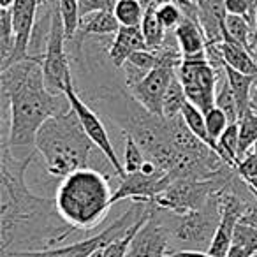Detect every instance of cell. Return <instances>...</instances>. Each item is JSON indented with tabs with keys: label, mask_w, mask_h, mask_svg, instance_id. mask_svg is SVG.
Listing matches in <instances>:
<instances>
[{
	"label": "cell",
	"mask_w": 257,
	"mask_h": 257,
	"mask_svg": "<svg viewBox=\"0 0 257 257\" xmlns=\"http://www.w3.org/2000/svg\"><path fill=\"white\" fill-rule=\"evenodd\" d=\"M37 150L23 159L6 141L0 150V248L34 245L36 250L53 248L76 231L60 217L55 199L36 196L25 182V173Z\"/></svg>",
	"instance_id": "cell-1"
},
{
	"label": "cell",
	"mask_w": 257,
	"mask_h": 257,
	"mask_svg": "<svg viewBox=\"0 0 257 257\" xmlns=\"http://www.w3.org/2000/svg\"><path fill=\"white\" fill-rule=\"evenodd\" d=\"M2 99L11 109L8 145L25 148L36 145L39 128L55 114L72 109L67 95H55L46 88L43 57L16 62L0 74Z\"/></svg>",
	"instance_id": "cell-2"
},
{
	"label": "cell",
	"mask_w": 257,
	"mask_h": 257,
	"mask_svg": "<svg viewBox=\"0 0 257 257\" xmlns=\"http://www.w3.org/2000/svg\"><path fill=\"white\" fill-rule=\"evenodd\" d=\"M36 150L43 157L48 173L65 178L81 168H88L95 145L86 136L74 109L51 116L39 128Z\"/></svg>",
	"instance_id": "cell-3"
},
{
	"label": "cell",
	"mask_w": 257,
	"mask_h": 257,
	"mask_svg": "<svg viewBox=\"0 0 257 257\" xmlns=\"http://www.w3.org/2000/svg\"><path fill=\"white\" fill-rule=\"evenodd\" d=\"M113 192L107 178L93 168L71 173L58 185L57 210L76 231H90L106 218L113 206Z\"/></svg>",
	"instance_id": "cell-4"
},
{
	"label": "cell",
	"mask_w": 257,
	"mask_h": 257,
	"mask_svg": "<svg viewBox=\"0 0 257 257\" xmlns=\"http://www.w3.org/2000/svg\"><path fill=\"white\" fill-rule=\"evenodd\" d=\"M155 210L169 231L173 252L175 250H201V252L210 250L213 236L220 224V208H218L217 194L208 201L206 206L183 215L159 210L157 206Z\"/></svg>",
	"instance_id": "cell-5"
},
{
	"label": "cell",
	"mask_w": 257,
	"mask_h": 257,
	"mask_svg": "<svg viewBox=\"0 0 257 257\" xmlns=\"http://www.w3.org/2000/svg\"><path fill=\"white\" fill-rule=\"evenodd\" d=\"M145 211H147V203L134 201L131 204V208L121 217H118L109 227H106L99 234L92 236L88 239H81V241L71 243V245L53 246V248H44V250H9V252L2 253V255L4 257H92L97 250L106 248L109 243H113L121 234H125L128 229L143 217Z\"/></svg>",
	"instance_id": "cell-6"
},
{
	"label": "cell",
	"mask_w": 257,
	"mask_h": 257,
	"mask_svg": "<svg viewBox=\"0 0 257 257\" xmlns=\"http://www.w3.org/2000/svg\"><path fill=\"white\" fill-rule=\"evenodd\" d=\"M67 37H65L64 22H62L58 2L51 15L50 34L46 37V46L43 53V72L46 88L55 95H65L69 86H72L71 64L65 51Z\"/></svg>",
	"instance_id": "cell-7"
},
{
	"label": "cell",
	"mask_w": 257,
	"mask_h": 257,
	"mask_svg": "<svg viewBox=\"0 0 257 257\" xmlns=\"http://www.w3.org/2000/svg\"><path fill=\"white\" fill-rule=\"evenodd\" d=\"M220 72L208 62V55L183 58L176 69V76L182 81L187 100L199 107L203 113L215 107L217 95V76Z\"/></svg>",
	"instance_id": "cell-8"
},
{
	"label": "cell",
	"mask_w": 257,
	"mask_h": 257,
	"mask_svg": "<svg viewBox=\"0 0 257 257\" xmlns=\"http://www.w3.org/2000/svg\"><path fill=\"white\" fill-rule=\"evenodd\" d=\"M65 95H67L69 102H71V107L76 111V114H78L79 121H81L83 128H85L86 136L92 140V143L95 145L97 150L106 157V161L109 162L111 168H113L114 175H116L120 180L125 178V176H127V171H125L123 164L120 162L116 152H114L113 141L109 140V134H107L106 127H104L99 114H97L95 111L83 100V97L74 90V85L69 86Z\"/></svg>",
	"instance_id": "cell-9"
},
{
	"label": "cell",
	"mask_w": 257,
	"mask_h": 257,
	"mask_svg": "<svg viewBox=\"0 0 257 257\" xmlns=\"http://www.w3.org/2000/svg\"><path fill=\"white\" fill-rule=\"evenodd\" d=\"M41 8V0H15L11 8L13 13V29H15V50L4 65H0V71L8 69L16 62L29 60L30 43H32L34 29L37 22V11Z\"/></svg>",
	"instance_id": "cell-10"
},
{
	"label": "cell",
	"mask_w": 257,
	"mask_h": 257,
	"mask_svg": "<svg viewBox=\"0 0 257 257\" xmlns=\"http://www.w3.org/2000/svg\"><path fill=\"white\" fill-rule=\"evenodd\" d=\"M176 178L171 173L159 171L155 175H145V173H127L125 178L120 180L116 192H113V204L121 199H133L140 203H150L161 192H164Z\"/></svg>",
	"instance_id": "cell-11"
},
{
	"label": "cell",
	"mask_w": 257,
	"mask_h": 257,
	"mask_svg": "<svg viewBox=\"0 0 257 257\" xmlns=\"http://www.w3.org/2000/svg\"><path fill=\"white\" fill-rule=\"evenodd\" d=\"M152 203V201H150ZM173 252L171 236L152 203V215L136 232L127 257H166Z\"/></svg>",
	"instance_id": "cell-12"
},
{
	"label": "cell",
	"mask_w": 257,
	"mask_h": 257,
	"mask_svg": "<svg viewBox=\"0 0 257 257\" xmlns=\"http://www.w3.org/2000/svg\"><path fill=\"white\" fill-rule=\"evenodd\" d=\"M175 74L176 69L161 65V67H155L154 71L148 72L136 85L128 86L127 90L145 109L157 114V116H162V102H164L166 90H168Z\"/></svg>",
	"instance_id": "cell-13"
},
{
	"label": "cell",
	"mask_w": 257,
	"mask_h": 257,
	"mask_svg": "<svg viewBox=\"0 0 257 257\" xmlns=\"http://www.w3.org/2000/svg\"><path fill=\"white\" fill-rule=\"evenodd\" d=\"M141 50H148L141 27H120L111 41L107 57L114 69H121L131 55Z\"/></svg>",
	"instance_id": "cell-14"
},
{
	"label": "cell",
	"mask_w": 257,
	"mask_h": 257,
	"mask_svg": "<svg viewBox=\"0 0 257 257\" xmlns=\"http://www.w3.org/2000/svg\"><path fill=\"white\" fill-rule=\"evenodd\" d=\"M199 9V22L206 36V43L218 44L224 41L225 11L224 0H196Z\"/></svg>",
	"instance_id": "cell-15"
},
{
	"label": "cell",
	"mask_w": 257,
	"mask_h": 257,
	"mask_svg": "<svg viewBox=\"0 0 257 257\" xmlns=\"http://www.w3.org/2000/svg\"><path fill=\"white\" fill-rule=\"evenodd\" d=\"M175 37L178 41L183 58L199 57V55L206 53V36H204V30L199 23L185 18L176 27Z\"/></svg>",
	"instance_id": "cell-16"
},
{
	"label": "cell",
	"mask_w": 257,
	"mask_h": 257,
	"mask_svg": "<svg viewBox=\"0 0 257 257\" xmlns=\"http://www.w3.org/2000/svg\"><path fill=\"white\" fill-rule=\"evenodd\" d=\"M217 46L220 50L222 60L225 65H229L238 72H243V74L257 78V60L252 51H248L241 44L232 43V41H222Z\"/></svg>",
	"instance_id": "cell-17"
},
{
	"label": "cell",
	"mask_w": 257,
	"mask_h": 257,
	"mask_svg": "<svg viewBox=\"0 0 257 257\" xmlns=\"http://www.w3.org/2000/svg\"><path fill=\"white\" fill-rule=\"evenodd\" d=\"M224 74L227 78L229 86H231L232 93L236 97L239 118H241L250 109V95H252V86L257 78L255 76H248V74H243V72L234 71L229 65H224Z\"/></svg>",
	"instance_id": "cell-18"
},
{
	"label": "cell",
	"mask_w": 257,
	"mask_h": 257,
	"mask_svg": "<svg viewBox=\"0 0 257 257\" xmlns=\"http://www.w3.org/2000/svg\"><path fill=\"white\" fill-rule=\"evenodd\" d=\"M141 32L147 41L148 50H159L168 39V34L157 16V4L154 0H147V9H145L143 23H141Z\"/></svg>",
	"instance_id": "cell-19"
},
{
	"label": "cell",
	"mask_w": 257,
	"mask_h": 257,
	"mask_svg": "<svg viewBox=\"0 0 257 257\" xmlns=\"http://www.w3.org/2000/svg\"><path fill=\"white\" fill-rule=\"evenodd\" d=\"M253 29L252 23L248 22L243 16H236V15H227L224 22V41H232V43H238L241 46H245L248 51H252L255 55L253 50Z\"/></svg>",
	"instance_id": "cell-20"
},
{
	"label": "cell",
	"mask_w": 257,
	"mask_h": 257,
	"mask_svg": "<svg viewBox=\"0 0 257 257\" xmlns=\"http://www.w3.org/2000/svg\"><path fill=\"white\" fill-rule=\"evenodd\" d=\"M147 4L141 0H114L113 15L118 20L120 27H141Z\"/></svg>",
	"instance_id": "cell-21"
},
{
	"label": "cell",
	"mask_w": 257,
	"mask_h": 257,
	"mask_svg": "<svg viewBox=\"0 0 257 257\" xmlns=\"http://www.w3.org/2000/svg\"><path fill=\"white\" fill-rule=\"evenodd\" d=\"M182 116L183 120H185L187 127L192 131L194 134H196L197 138H199L203 143H206L210 148H213L215 152H217V141L211 140L210 133H208L206 128V120H204V113L199 109V107H196L192 102H189L187 100L185 106H183L182 109Z\"/></svg>",
	"instance_id": "cell-22"
},
{
	"label": "cell",
	"mask_w": 257,
	"mask_h": 257,
	"mask_svg": "<svg viewBox=\"0 0 257 257\" xmlns=\"http://www.w3.org/2000/svg\"><path fill=\"white\" fill-rule=\"evenodd\" d=\"M187 102L185 90H183L182 81L178 79V76H173L171 83H169L168 90H166L164 102H162V116L164 118H175L182 114V109Z\"/></svg>",
	"instance_id": "cell-23"
},
{
	"label": "cell",
	"mask_w": 257,
	"mask_h": 257,
	"mask_svg": "<svg viewBox=\"0 0 257 257\" xmlns=\"http://www.w3.org/2000/svg\"><path fill=\"white\" fill-rule=\"evenodd\" d=\"M239 125V152L238 157L241 161L246 152L257 143V113L248 109L238 121Z\"/></svg>",
	"instance_id": "cell-24"
},
{
	"label": "cell",
	"mask_w": 257,
	"mask_h": 257,
	"mask_svg": "<svg viewBox=\"0 0 257 257\" xmlns=\"http://www.w3.org/2000/svg\"><path fill=\"white\" fill-rule=\"evenodd\" d=\"M15 50V29L11 9H0V65H4Z\"/></svg>",
	"instance_id": "cell-25"
},
{
	"label": "cell",
	"mask_w": 257,
	"mask_h": 257,
	"mask_svg": "<svg viewBox=\"0 0 257 257\" xmlns=\"http://www.w3.org/2000/svg\"><path fill=\"white\" fill-rule=\"evenodd\" d=\"M58 9H60L62 22H64L65 37L67 43L74 39L78 29L81 25V15H79V0H58Z\"/></svg>",
	"instance_id": "cell-26"
},
{
	"label": "cell",
	"mask_w": 257,
	"mask_h": 257,
	"mask_svg": "<svg viewBox=\"0 0 257 257\" xmlns=\"http://www.w3.org/2000/svg\"><path fill=\"white\" fill-rule=\"evenodd\" d=\"M125 140V150H123V168L127 173H138L141 171L143 164L148 161L145 155L143 148L138 145V141L128 134H123Z\"/></svg>",
	"instance_id": "cell-27"
},
{
	"label": "cell",
	"mask_w": 257,
	"mask_h": 257,
	"mask_svg": "<svg viewBox=\"0 0 257 257\" xmlns=\"http://www.w3.org/2000/svg\"><path fill=\"white\" fill-rule=\"evenodd\" d=\"M215 106L220 107V109L227 114L229 123H238V121H239L238 102H236L234 93H232L231 86H229L227 78H225V81L218 86L217 95H215Z\"/></svg>",
	"instance_id": "cell-28"
},
{
	"label": "cell",
	"mask_w": 257,
	"mask_h": 257,
	"mask_svg": "<svg viewBox=\"0 0 257 257\" xmlns=\"http://www.w3.org/2000/svg\"><path fill=\"white\" fill-rule=\"evenodd\" d=\"M232 245L241 246L253 257L257 253V229L239 222L234 229V234H232Z\"/></svg>",
	"instance_id": "cell-29"
},
{
	"label": "cell",
	"mask_w": 257,
	"mask_h": 257,
	"mask_svg": "<svg viewBox=\"0 0 257 257\" xmlns=\"http://www.w3.org/2000/svg\"><path fill=\"white\" fill-rule=\"evenodd\" d=\"M157 16L162 22L166 30H176V27L185 20L180 6L175 4V2H162V4H157Z\"/></svg>",
	"instance_id": "cell-30"
},
{
	"label": "cell",
	"mask_w": 257,
	"mask_h": 257,
	"mask_svg": "<svg viewBox=\"0 0 257 257\" xmlns=\"http://www.w3.org/2000/svg\"><path fill=\"white\" fill-rule=\"evenodd\" d=\"M204 120H206V128L208 133H210L211 140L213 141H218V138L222 136L225 128L229 125V120H227V114L220 109V107H211L210 111L204 113Z\"/></svg>",
	"instance_id": "cell-31"
},
{
	"label": "cell",
	"mask_w": 257,
	"mask_h": 257,
	"mask_svg": "<svg viewBox=\"0 0 257 257\" xmlns=\"http://www.w3.org/2000/svg\"><path fill=\"white\" fill-rule=\"evenodd\" d=\"M113 0H79V15L81 18H85L97 11H106V9L113 11Z\"/></svg>",
	"instance_id": "cell-32"
},
{
	"label": "cell",
	"mask_w": 257,
	"mask_h": 257,
	"mask_svg": "<svg viewBox=\"0 0 257 257\" xmlns=\"http://www.w3.org/2000/svg\"><path fill=\"white\" fill-rule=\"evenodd\" d=\"M236 171H238V175L241 176L243 180L257 176V154H253V152H246L245 157L239 161Z\"/></svg>",
	"instance_id": "cell-33"
},
{
	"label": "cell",
	"mask_w": 257,
	"mask_h": 257,
	"mask_svg": "<svg viewBox=\"0 0 257 257\" xmlns=\"http://www.w3.org/2000/svg\"><path fill=\"white\" fill-rule=\"evenodd\" d=\"M166 257H213L208 252H201V250H175V252L168 253Z\"/></svg>",
	"instance_id": "cell-34"
},
{
	"label": "cell",
	"mask_w": 257,
	"mask_h": 257,
	"mask_svg": "<svg viewBox=\"0 0 257 257\" xmlns=\"http://www.w3.org/2000/svg\"><path fill=\"white\" fill-rule=\"evenodd\" d=\"M239 222H243V224H248V225H252V227L257 229V204L250 206L248 210L245 211V215H243Z\"/></svg>",
	"instance_id": "cell-35"
},
{
	"label": "cell",
	"mask_w": 257,
	"mask_h": 257,
	"mask_svg": "<svg viewBox=\"0 0 257 257\" xmlns=\"http://www.w3.org/2000/svg\"><path fill=\"white\" fill-rule=\"evenodd\" d=\"M250 109H252L253 113H257V79H255V83H253V86H252V95H250Z\"/></svg>",
	"instance_id": "cell-36"
},
{
	"label": "cell",
	"mask_w": 257,
	"mask_h": 257,
	"mask_svg": "<svg viewBox=\"0 0 257 257\" xmlns=\"http://www.w3.org/2000/svg\"><path fill=\"white\" fill-rule=\"evenodd\" d=\"M245 182H246V185L250 187V190H252V192L257 196V176H252V178H246Z\"/></svg>",
	"instance_id": "cell-37"
},
{
	"label": "cell",
	"mask_w": 257,
	"mask_h": 257,
	"mask_svg": "<svg viewBox=\"0 0 257 257\" xmlns=\"http://www.w3.org/2000/svg\"><path fill=\"white\" fill-rule=\"evenodd\" d=\"M15 0H0V9H11Z\"/></svg>",
	"instance_id": "cell-38"
}]
</instances>
